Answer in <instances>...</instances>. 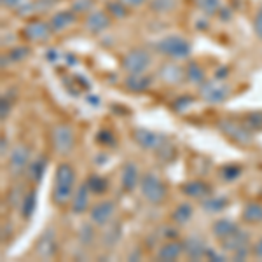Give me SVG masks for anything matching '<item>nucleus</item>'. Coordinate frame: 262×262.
<instances>
[{
	"instance_id": "9b49d317",
	"label": "nucleus",
	"mask_w": 262,
	"mask_h": 262,
	"mask_svg": "<svg viewBox=\"0 0 262 262\" xmlns=\"http://www.w3.org/2000/svg\"><path fill=\"white\" fill-rule=\"evenodd\" d=\"M112 25V16L107 11H91L84 19V28L86 32L98 35V33L105 32L107 28H111Z\"/></svg>"
},
{
	"instance_id": "0eeeda50",
	"label": "nucleus",
	"mask_w": 262,
	"mask_h": 262,
	"mask_svg": "<svg viewBox=\"0 0 262 262\" xmlns=\"http://www.w3.org/2000/svg\"><path fill=\"white\" fill-rule=\"evenodd\" d=\"M133 140L142 147L143 150L150 152H161L164 147L170 145V140L164 133H156V131L137 128L133 131Z\"/></svg>"
},
{
	"instance_id": "e433bc0d",
	"label": "nucleus",
	"mask_w": 262,
	"mask_h": 262,
	"mask_svg": "<svg viewBox=\"0 0 262 262\" xmlns=\"http://www.w3.org/2000/svg\"><path fill=\"white\" fill-rule=\"evenodd\" d=\"M242 171H243L242 168L236 166V164H227V166H224L221 170V177H222V180L232 182V180H236V179L242 177Z\"/></svg>"
},
{
	"instance_id": "c85d7f7f",
	"label": "nucleus",
	"mask_w": 262,
	"mask_h": 262,
	"mask_svg": "<svg viewBox=\"0 0 262 262\" xmlns=\"http://www.w3.org/2000/svg\"><path fill=\"white\" fill-rule=\"evenodd\" d=\"M196 6L206 16H217L224 9L222 0H196Z\"/></svg>"
},
{
	"instance_id": "cd10ccee",
	"label": "nucleus",
	"mask_w": 262,
	"mask_h": 262,
	"mask_svg": "<svg viewBox=\"0 0 262 262\" xmlns=\"http://www.w3.org/2000/svg\"><path fill=\"white\" fill-rule=\"evenodd\" d=\"M185 77H187L189 82L196 84V86H201V84L206 81L205 70H203L201 65H198L196 61H191L187 67H185Z\"/></svg>"
},
{
	"instance_id": "72a5a7b5",
	"label": "nucleus",
	"mask_w": 262,
	"mask_h": 262,
	"mask_svg": "<svg viewBox=\"0 0 262 262\" xmlns=\"http://www.w3.org/2000/svg\"><path fill=\"white\" fill-rule=\"evenodd\" d=\"M105 11L112 16V18H117V19H122L128 16V7L124 4H121L119 0H108L107 6H105Z\"/></svg>"
},
{
	"instance_id": "2eb2a0df",
	"label": "nucleus",
	"mask_w": 262,
	"mask_h": 262,
	"mask_svg": "<svg viewBox=\"0 0 262 262\" xmlns=\"http://www.w3.org/2000/svg\"><path fill=\"white\" fill-rule=\"evenodd\" d=\"M158 75L163 82L170 84V86H180L185 81V69L177 63H164L163 67H159Z\"/></svg>"
},
{
	"instance_id": "f257e3e1",
	"label": "nucleus",
	"mask_w": 262,
	"mask_h": 262,
	"mask_svg": "<svg viewBox=\"0 0 262 262\" xmlns=\"http://www.w3.org/2000/svg\"><path fill=\"white\" fill-rule=\"evenodd\" d=\"M75 192V170L69 163H60L54 171L53 203L56 206H65L70 203Z\"/></svg>"
},
{
	"instance_id": "6e6552de",
	"label": "nucleus",
	"mask_w": 262,
	"mask_h": 262,
	"mask_svg": "<svg viewBox=\"0 0 262 262\" xmlns=\"http://www.w3.org/2000/svg\"><path fill=\"white\" fill-rule=\"evenodd\" d=\"M200 88L201 98L208 103H222L229 98L231 95V86L226 84L222 79H213V81H205Z\"/></svg>"
},
{
	"instance_id": "58836bf2",
	"label": "nucleus",
	"mask_w": 262,
	"mask_h": 262,
	"mask_svg": "<svg viewBox=\"0 0 262 262\" xmlns=\"http://www.w3.org/2000/svg\"><path fill=\"white\" fill-rule=\"evenodd\" d=\"M93 222L90 224H84L81 227V232H79V239H81L82 245H91L95 242V227L91 226Z\"/></svg>"
},
{
	"instance_id": "a878e982",
	"label": "nucleus",
	"mask_w": 262,
	"mask_h": 262,
	"mask_svg": "<svg viewBox=\"0 0 262 262\" xmlns=\"http://www.w3.org/2000/svg\"><path fill=\"white\" fill-rule=\"evenodd\" d=\"M46 166H48V159H46V156H40V158H37L35 161L30 163V166H28V179L32 182H40L42 177H44L46 173Z\"/></svg>"
},
{
	"instance_id": "2f4dec72",
	"label": "nucleus",
	"mask_w": 262,
	"mask_h": 262,
	"mask_svg": "<svg viewBox=\"0 0 262 262\" xmlns=\"http://www.w3.org/2000/svg\"><path fill=\"white\" fill-rule=\"evenodd\" d=\"M35 205H37V194L35 191H28L27 196H25L23 203H21L19 213L23 215V219H30L33 212H35Z\"/></svg>"
},
{
	"instance_id": "7ed1b4c3",
	"label": "nucleus",
	"mask_w": 262,
	"mask_h": 262,
	"mask_svg": "<svg viewBox=\"0 0 262 262\" xmlns=\"http://www.w3.org/2000/svg\"><path fill=\"white\" fill-rule=\"evenodd\" d=\"M138 189H140L143 200L147 203H150V205H159V203H163L168 196V189H166V185H164V182L159 179L158 175H154V173H145V175H142Z\"/></svg>"
},
{
	"instance_id": "de8ad7c7",
	"label": "nucleus",
	"mask_w": 262,
	"mask_h": 262,
	"mask_svg": "<svg viewBox=\"0 0 262 262\" xmlns=\"http://www.w3.org/2000/svg\"><path fill=\"white\" fill-rule=\"evenodd\" d=\"M0 143H2V149H0V154H2V158H6L7 152H9V142H7V138L2 135V138H0Z\"/></svg>"
},
{
	"instance_id": "f03ea898",
	"label": "nucleus",
	"mask_w": 262,
	"mask_h": 262,
	"mask_svg": "<svg viewBox=\"0 0 262 262\" xmlns=\"http://www.w3.org/2000/svg\"><path fill=\"white\" fill-rule=\"evenodd\" d=\"M156 51L161 56H166L170 60H187L192 54V46L185 37L179 33H171V35H164L154 44Z\"/></svg>"
},
{
	"instance_id": "aec40b11",
	"label": "nucleus",
	"mask_w": 262,
	"mask_h": 262,
	"mask_svg": "<svg viewBox=\"0 0 262 262\" xmlns=\"http://www.w3.org/2000/svg\"><path fill=\"white\" fill-rule=\"evenodd\" d=\"M184 245L175 242V239H170V242H166L164 245L159 247L158 253H156V257H158V260H163V262H171V260H177L179 257L184 253Z\"/></svg>"
},
{
	"instance_id": "49530a36",
	"label": "nucleus",
	"mask_w": 262,
	"mask_h": 262,
	"mask_svg": "<svg viewBox=\"0 0 262 262\" xmlns=\"http://www.w3.org/2000/svg\"><path fill=\"white\" fill-rule=\"evenodd\" d=\"M252 255L257 257V259H262V238L252 247Z\"/></svg>"
},
{
	"instance_id": "393cba45",
	"label": "nucleus",
	"mask_w": 262,
	"mask_h": 262,
	"mask_svg": "<svg viewBox=\"0 0 262 262\" xmlns=\"http://www.w3.org/2000/svg\"><path fill=\"white\" fill-rule=\"evenodd\" d=\"M192 213H194V208L191 203H180V205L173 210L171 221L175 224H179V226H184V224H187L192 219Z\"/></svg>"
},
{
	"instance_id": "5701e85b",
	"label": "nucleus",
	"mask_w": 262,
	"mask_h": 262,
	"mask_svg": "<svg viewBox=\"0 0 262 262\" xmlns=\"http://www.w3.org/2000/svg\"><path fill=\"white\" fill-rule=\"evenodd\" d=\"M238 229H239L238 224L232 222L231 219H219V221H215L213 226H212L213 236H215V238H219V239L227 238V236L232 234V232L238 231Z\"/></svg>"
},
{
	"instance_id": "c756f323",
	"label": "nucleus",
	"mask_w": 262,
	"mask_h": 262,
	"mask_svg": "<svg viewBox=\"0 0 262 262\" xmlns=\"http://www.w3.org/2000/svg\"><path fill=\"white\" fill-rule=\"evenodd\" d=\"M229 205V200L224 196H217V198H205L203 200V208L210 213H217V212H222L224 208H227Z\"/></svg>"
},
{
	"instance_id": "1a4fd4ad",
	"label": "nucleus",
	"mask_w": 262,
	"mask_h": 262,
	"mask_svg": "<svg viewBox=\"0 0 262 262\" xmlns=\"http://www.w3.org/2000/svg\"><path fill=\"white\" fill-rule=\"evenodd\" d=\"M30 166V149L27 145H16L9 152V159H7V171L11 173L14 179L23 175Z\"/></svg>"
},
{
	"instance_id": "ea45409f",
	"label": "nucleus",
	"mask_w": 262,
	"mask_h": 262,
	"mask_svg": "<svg viewBox=\"0 0 262 262\" xmlns=\"http://www.w3.org/2000/svg\"><path fill=\"white\" fill-rule=\"evenodd\" d=\"M252 27H253V33H255V37L262 42V4L259 6V9H257L255 16H253Z\"/></svg>"
},
{
	"instance_id": "20e7f679",
	"label": "nucleus",
	"mask_w": 262,
	"mask_h": 262,
	"mask_svg": "<svg viewBox=\"0 0 262 262\" xmlns=\"http://www.w3.org/2000/svg\"><path fill=\"white\" fill-rule=\"evenodd\" d=\"M152 65V54L147 49L135 48L129 49L121 58V69L126 74H145Z\"/></svg>"
},
{
	"instance_id": "9d476101",
	"label": "nucleus",
	"mask_w": 262,
	"mask_h": 262,
	"mask_svg": "<svg viewBox=\"0 0 262 262\" xmlns=\"http://www.w3.org/2000/svg\"><path fill=\"white\" fill-rule=\"evenodd\" d=\"M114 213H116L114 201H98L90 208V222H93L98 227H105L108 222H112Z\"/></svg>"
},
{
	"instance_id": "39448f33",
	"label": "nucleus",
	"mask_w": 262,
	"mask_h": 262,
	"mask_svg": "<svg viewBox=\"0 0 262 262\" xmlns=\"http://www.w3.org/2000/svg\"><path fill=\"white\" fill-rule=\"evenodd\" d=\"M51 145L58 156H69L75 145L74 128L69 124H56L51 129Z\"/></svg>"
},
{
	"instance_id": "ddd939ff",
	"label": "nucleus",
	"mask_w": 262,
	"mask_h": 262,
	"mask_svg": "<svg viewBox=\"0 0 262 262\" xmlns=\"http://www.w3.org/2000/svg\"><path fill=\"white\" fill-rule=\"evenodd\" d=\"M219 129H221L224 135H227L231 140L242 143V145H248V143L253 142V137H252L250 131L245 129V126L238 124V122L221 121V122H219Z\"/></svg>"
},
{
	"instance_id": "a19ab883",
	"label": "nucleus",
	"mask_w": 262,
	"mask_h": 262,
	"mask_svg": "<svg viewBox=\"0 0 262 262\" xmlns=\"http://www.w3.org/2000/svg\"><path fill=\"white\" fill-rule=\"evenodd\" d=\"M247 126L250 129H262V112H252L247 116Z\"/></svg>"
},
{
	"instance_id": "473e14b6",
	"label": "nucleus",
	"mask_w": 262,
	"mask_h": 262,
	"mask_svg": "<svg viewBox=\"0 0 262 262\" xmlns=\"http://www.w3.org/2000/svg\"><path fill=\"white\" fill-rule=\"evenodd\" d=\"M25 196H27V192H25V185L18 184L11 189L9 194H7V203H9L12 208H21V203H23Z\"/></svg>"
},
{
	"instance_id": "a211bd4d",
	"label": "nucleus",
	"mask_w": 262,
	"mask_h": 262,
	"mask_svg": "<svg viewBox=\"0 0 262 262\" xmlns=\"http://www.w3.org/2000/svg\"><path fill=\"white\" fill-rule=\"evenodd\" d=\"M77 16L72 9H63V11H58L54 12L53 16H51L49 23L51 27H53L54 33L56 32H65L69 30L70 27H74L75 23H77Z\"/></svg>"
},
{
	"instance_id": "f8f14e48",
	"label": "nucleus",
	"mask_w": 262,
	"mask_h": 262,
	"mask_svg": "<svg viewBox=\"0 0 262 262\" xmlns=\"http://www.w3.org/2000/svg\"><path fill=\"white\" fill-rule=\"evenodd\" d=\"M56 234L54 229H46L35 243V255L39 259H53L56 255Z\"/></svg>"
},
{
	"instance_id": "a18cd8bd",
	"label": "nucleus",
	"mask_w": 262,
	"mask_h": 262,
	"mask_svg": "<svg viewBox=\"0 0 262 262\" xmlns=\"http://www.w3.org/2000/svg\"><path fill=\"white\" fill-rule=\"evenodd\" d=\"M9 111H11V103L7 101L6 98H2V114H0V117H2V121L7 119V116H9Z\"/></svg>"
},
{
	"instance_id": "79ce46f5",
	"label": "nucleus",
	"mask_w": 262,
	"mask_h": 262,
	"mask_svg": "<svg viewBox=\"0 0 262 262\" xmlns=\"http://www.w3.org/2000/svg\"><path fill=\"white\" fill-rule=\"evenodd\" d=\"M121 4H124L128 9H137V7H142L145 4H149V0H119Z\"/></svg>"
},
{
	"instance_id": "b1692460",
	"label": "nucleus",
	"mask_w": 262,
	"mask_h": 262,
	"mask_svg": "<svg viewBox=\"0 0 262 262\" xmlns=\"http://www.w3.org/2000/svg\"><path fill=\"white\" fill-rule=\"evenodd\" d=\"M121 239V226L117 222H108L105 226V232L101 234V245L107 248H112Z\"/></svg>"
},
{
	"instance_id": "4468645a",
	"label": "nucleus",
	"mask_w": 262,
	"mask_h": 262,
	"mask_svg": "<svg viewBox=\"0 0 262 262\" xmlns=\"http://www.w3.org/2000/svg\"><path fill=\"white\" fill-rule=\"evenodd\" d=\"M90 196H91V191L88 187V182H82L77 189H75L74 196L70 200V210L72 213L75 215H82L86 212H90Z\"/></svg>"
},
{
	"instance_id": "c03bdc74",
	"label": "nucleus",
	"mask_w": 262,
	"mask_h": 262,
	"mask_svg": "<svg viewBox=\"0 0 262 262\" xmlns=\"http://www.w3.org/2000/svg\"><path fill=\"white\" fill-rule=\"evenodd\" d=\"M206 257H208V259H212V260H226L227 259L226 255H222V253L212 250V248H208V252H206Z\"/></svg>"
},
{
	"instance_id": "c9c22d12",
	"label": "nucleus",
	"mask_w": 262,
	"mask_h": 262,
	"mask_svg": "<svg viewBox=\"0 0 262 262\" xmlns=\"http://www.w3.org/2000/svg\"><path fill=\"white\" fill-rule=\"evenodd\" d=\"M70 9L75 14H90L95 9V0H74L70 6Z\"/></svg>"
},
{
	"instance_id": "f3484780",
	"label": "nucleus",
	"mask_w": 262,
	"mask_h": 262,
	"mask_svg": "<svg viewBox=\"0 0 262 262\" xmlns=\"http://www.w3.org/2000/svg\"><path fill=\"white\" fill-rule=\"evenodd\" d=\"M221 243H222L224 252L234 253V252L242 250V248H248V245H250V236H248L247 231L238 229V231L232 232V234L227 236V238L221 239Z\"/></svg>"
},
{
	"instance_id": "412c9836",
	"label": "nucleus",
	"mask_w": 262,
	"mask_h": 262,
	"mask_svg": "<svg viewBox=\"0 0 262 262\" xmlns=\"http://www.w3.org/2000/svg\"><path fill=\"white\" fill-rule=\"evenodd\" d=\"M182 192L189 198H194V200H205V198L210 196V185L205 184L201 180H192L187 182V184L182 185Z\"/></svg>"
},
{
	"instance_id": "f704fd0d",
	"label": "nucleus",
	"mask_w": 262,
	"mask_h": 262,
	"mask_svg": "<svg viewBox=\"0 0 262 262\" xmlns=\"http://www.w3.org/2000/svg\"><path fill=\"white\" fill-rule=\"evenodd\" d=\"M86 182H88V187H90V191L93 194H103L108 187L107 179L101 175H91Z\"/></svg>"
},
{
	"instance_id": "6ab92c4d",
	"label": "nucleus",
	"mask_w": 262,
	"mask_h": 262,
	"mask_svg": "<svg viewBox=\"0 0 262 262\" xmlns=\"http://www.w3.org/2000/svg\"><path fill=\"white\" fill-rule=\"evenodd\" d=\"M154 79L145 74H128L124 79V88L131 93H145L150 90Z\"/></svg>"
},
{
	"instance_id": "4be33fe9",
	"label": "nucleus",
	"mask_w": 262,
	"mask_h": 262,
	"mask_svg": "<svg viewBox=\"0 0 262 262\" xmlns=\"http://www.w3.org/2000/svg\"><path fill=\"white\" fill-rule=\"evenodd\" d=\"M184 250L189 255V259L198 260V259L206 257L208 248H206V243L203 242L201 238H198V236H191V238H187V242L184 243Z\"/></svg>"
},
{
	"instance_id": "37998d69",
	"label": "nucleus",
	"mask_w": 262,
	"mask_h": 262,
	"mask_svg": "<svg viewBox=\"0 0 262 262\" xmlns=\"http://www.w3.org/2000/svg\"><path fill=\"white\" fill-rule=\"evenodd\" d=\"M2 2V6L4 7H7V9H18L19 6H23L25 2H28V0H0Z\"/></svg>"
},
{
	"instance_id": "4c0bfd02",
	"label": "nucleus",
	"mask_w": 262,
	"mask_h": 262,
	"mask_svg": "<svg viewBox=\"0 0 262 262\" xmlns=\"http://www.w3.org/2000/svg\"><path fill=\"white\" fill-rule=\"evenodd\" d=\"M28 54H30V48H28V46H21V48H12L9 53H7V58L14 63H19V61H23Z\"/></svg>"
},
{
	"instance_id": "423d86ee",
	"label": "nucleus",
	"mask_w": 262,
	"mask_h": 262,
	"mask_svg": "<svg viewBox=\"0 0 262 262\" xmlns=\"http://www.w3.org/2000/svg\"><path fill=\"white\" fill-rule=\"evenodd\" d=\"M53 27L49 21L44 19H30L23 28H21V37L32 44H44L53 37Z\"/></svg>"
},
{
	"instance_id": "dca6fc26",
	"label": "nucleus",
	"mask_w": 262,
	"mask_h": 262,
	"mask_svg": "<svg viewBox=\"0 0 262 262\" xmlns=\"http://www.w3.org/2000/svg\"><path fill=\"white\" fill-rule=\"evenodd\" d=\"M140 171H138V166L133 161H128L122 166L121 171V185L126 192H133L135 189L140 185Z\"/></svg>"
},
{
	"instance_id": "7c9ffc66",
	"label": "nucleus",
	"mask_w": 262,
	"mask_h": 262,
	"mask_svg": "<svg viewBox=\"0 0 262 262\" xmlns=\"http://www.w3.org/2000/svg\"><path fill=\"white\" fill-rule=\"evenodd\" d=\"M149 7L156 14H170L177 9V0H149Z\"/></svg>"
},
{
	"instance_id": "bb28decb",
	"label": "nucleus",
	"mask_w": 262,
	"mask_h": 262,
	"mask_svg": "<svg viewBox=\"0 0 262 262\" xmlns=\"http://www.w3.org/2000/svg\"><path fill=\"white\" fill-rule=\"evenodd\" d=\"M243 221L247 224H260L262 222V205L260 203H248L242 213Z\"/></svg>"
}]
</instances>
